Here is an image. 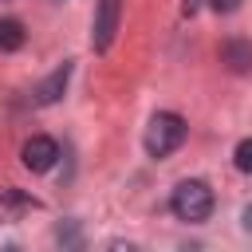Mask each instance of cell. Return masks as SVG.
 Here are the masks:
<instances>
[{
  "mask_svg": "<svg viewBox=\"0 0 252 252\" xmlns=\"http://www.w3.org/2000/svg\"><path fill=\"white\" fill-rule=\"evenodd\" d=\"M169 205H173L177 220H185V224H201V220H209V217H213V205H217V197H213L209 181H201V177H189V181H181V185L173 189Z\"/></svg>",
  "mask_w": 252,
  "mask_h": 252,
  "instance_id": "1",
  "label": "cell"
},
{
  "mask_svg": "<svg viewBox=\"0 0 252 252\" xmlns=\"http://www.w3.org/2000/svg\"><path fill=\"white\" fill-rule=\"evenodd\" d=\"M185 142V118L173 110H158L146 126V154L150 158H169Z\"/></svg>",
  "mask_w": 252,
  "mask_h": 252,
  "instance_id": "2",
  "label": "cell"
},
{
  "mask_svg": "<svg viewBox=\"0 0 252 252\" xmlns=\"http://www.w3.org/2000/svg\"><path fill=\"white\" fill-rule=\"evenodd\" d=\"M118 16H122V0H98V8H94V32H91V47L94 51H106L114 43Z\"/></svg>",
  "mask_w": 252,
  "mask_h": 252,
  "instance_id": "3",
  "label": "cell"
},
{
  "mask_svg": "<svg viewBox=\"0 0 252 252\" xmlns=\"http://www.w3.org/2000/svg\"><path fill=\"white\" fill-rule=\"evenodd\" d=\"M20 158H24V165H28L32 173H47V169L59 161V142H55V138H47V134H35V138H28V142H24Z\"/></svg>",
  "mask_w": 252,
  "mask_h": 252,
  "instance_id": "4",
  "label": "cell"
},
{
  "mask_svg": "<svg viewBox=\"0 0 252 252\" xmlns=\"http://www.w3.org/2000/svg\"><path fill=\"white\" fill-rule=\"evenodd\" d=\"M71 71H75L71 63L55 67V71H51V75L32 91V102H35V106H51V102H59V98H63V91H67V83H71Z\"/></svg>",
  "mask_w": 252,
  "mask_h": 252,
  "instance_id": "5",
  "label": "cell"
},
{
  "mask_svg": "<svg viewBox=\"0 0 252 252\" xmlns=\"http://www.w3.org/2000/svg\"><path fill=\"white\" fill-rule=\"evenodd\" d=\"M32 209H39V201L28 197L24 189H0V220H4V224L20 220V217L32 213Z\"/></svg>",
  "mask_w": 252,
  "mask_h": 252,
  "instance_id": "6",
  "label": "cell"
},
{
  "mask_svg": "<svg viewBox=\"0 0 252 252\" xmlns=\"http://www.w3.org/2000/svg\"><path fill=\"white\" fill-rule=\"evenodd\" d=\"M220 63L228 71H252V43L248 39H224L220 43Z\"/></svg>",
  "mask_w": 252,
  "mask_h": 252,
  "instance_id": "7",
  "label": "cell"
},
{
  "mask_svg": "<svg viewBox=\"0 0 252 252\" xmlns=\"http://www.w3.org/2000/svg\"><path fill=\"white\" fill-rule=\"evenodd\" d=\"M55 244H59V252H87V240H83L79 220H63L55 228Z\"/></svg>",
  "mask_w": 252,
  "mask_h": 252,
  "instance_id": "8",
  "label": "cell"
},
{
  "mask_svg": "<svg viewBox=\"0 0 252 252\" xmlns=\"http://www.w3.org/2000/svg\"><path fill=\"white\" fill-rule=\"evenodd\" d=\"M24 39H28V32L20 20H0V51H20Z\"/></svg>",
  "mask_w": 252,
  "mask_h": 252,
  "instance_id": "9",
  "label": "cell"
},
{
  "mask_svg": "<svg viewBox=\"0 0 252 252\" xmlns=\"http://www.w3.org/2000/svg\"><path fill=\"white\" fill-rule=\"evenodd\" d=\"M232 161H236V169H240V173H252V138H244V142L236 146Z\"/></svg>",
  "mask_w": 252,
  "mask_h": 252,
  "instance_id": "10",
  "label": "cell"
},
{
  "mask_svg": "<svg viewBox=\"0 0 252 252\" xmlns=\"http://www.w3.org/2000/svg\"><path fill=\"white\" fill-rule=\"evenodd\" d=\"M209 8H213V12H220V16H228V12H236V8H240V0H209Z\"/></svg>",
  "mask_w": 252,
  "mask_h": 252,
  "instance_id": "11",
  "label": "cell"
},
{
  "mask_svg": "<svg viewBox=\"0 0 252 252\" xmlns=\"http://www.w3.org/2000/svg\"><path fill=\"white\" fill-rule=\"evenodd\" d=\"M106 252H138V244H130V240H110Z\"/></svg>",
  "mask_w": 252,
  "mask_h": 252,
  "instance_id": "12",
  "label": "cell"
},
{
  "mask_svg": "<svg viewBox=\"0 0 252 252\" xmlns=\"http://www.w3.org/2000/svg\"><path fill=\"white\" fill-rule=\"evenodd\" d=\"M244 228H248V232H252V201H248V205H244Z\"/></svg>",
  "mask_w": 252,
  "mask_h": 252,
  "instance_id": "13",
  "label": "cell"
},
{
  "mask_svg": "<svg viewBox=\"0 0 252 252\" xmlns=\"http://www.w3.org/2000/svg\"><path fill=\"white\" fill-rule=\"evenodd\" d=\"M197 4H201V0H185V12L193 16V12H197Z\"/></svg>",
  "mask_w": 252,
  "mask_h": 252,
  "instance_id": "14",
  "label": "cell"
},
{
  "mask_svg": "<svg viewBox=\"0 0 252 252\" xmlns=\"http://www.w3.org/2000/svg\"><path fill=\"white\" fill-rule=\"evenodd\" d=\"M177 252H205L201 244H185V248H177Z\"/></svg>",
  "mask_w": 252,
  "mask_h": 252,
  "instance_id": "15",
  "label": "cell"
},
{
  "mask_svg": "<svg viewBox=\"0 0 252 252\" xmlns=\"http://www.w3.org/2000/svg\"><path fill=\"white\" fill-rule=\"evenodd\" d=\"M0 252H20V248H16V244H4V248H0Z\"/></svg>",
  "mask_w": 252,
  "mask_h": 252,
  "instance_id": "16",
  "label": "cell"
}]
</instances>
